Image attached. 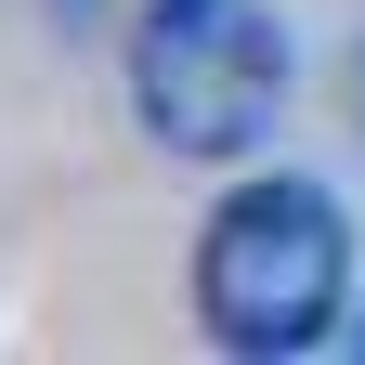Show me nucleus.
I'll list each match as a JSON object with an SVG mask.
<instances>
[{
  "label": "nucleus",
  "mask_w": 365,
  "mask_h": 365,
  "mask_svg": "<svg viewBox=\"0 0 365 365\" xmlns=\"http://www.w3.org/2000/svg\"><path fill=\"white\" fill-rule=\"evenodd\" d=\"M352 287V222L327 182H235L196 235V313L222 352H313Z\"/></svg>",
  "instance_id": "1"
},
{
  "label": "nucleus",
  "mask_w": 365,
  "mask_h": 365,
  "mask_svg": "<svg viewBox=\"0 0 365 365\" xmlns=\"http://www.w3.org/2000/svg\"><path fill=\"white\" fill-rule=\"evenodd\" d=\"M130 105L170 157H248L287 105V39H274L261 0H144Z\"/></svg>",
  "instance_id": "2"
}]
</instances>
